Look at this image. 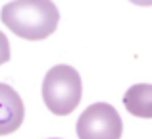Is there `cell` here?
<instances>
[{"instance_id": "cell-5", "label": "cell", "mask_w": 152, "mask_h": 139, "mask_svg": "<svg viewBox=\"0 0 152 139\" xmlns=\"http://www.w3.org/2000/svg\"><path fill=\"white\" fill-rule=\"evenodd\" d=\"M123 104L127 112L137 118H152V83H137L131 85L123 95Z\"/></svg>"}, {"instance_id": "cell-4", "label": "cell", "mask_w": 152, "mask_h": 139, "mask_svg": "<svg viewBox=\"0 0 152 139\" xmlns=\"http://www.w3.org/2000/svg\"><path fill=\"white\" fill-rule=\"evenodd\" d=\"M25 118V106L15 89L0 83V135L14 133Z\"/></svg>"}, {"instance_id": "cell-1", "label": "cell", "mask_w": 152, "mask_h": 139, "mask_svg": "<svg viewBox=\"0 0 152 139\" xmlns=\"http://www.w3.org/2000/svg\"><path fill=\"white\" fill-rule=\"evenodd\" d=\"M2 23L27 41H42L58 27L60 12L52 0H12L0 12Z\"/></svg>"}, {"instance_id": "cell-3", "label": "cell", "mask_w": 152, "mask_h": 139, "mask_svg": "<svg viewBox=\"0 0 152 139\" xmlns=\"http://www.w3.org/2000/svg\"><path fill=\"white\" fill-rule=\"evenodd\" d=\"M75 132L79 139H119L123 133V122L112 104L93 102L81 112Z\"/></svg>"}, {"instance_id": "cell-6", "label": "cell", "mask_w": 152, "mask_h": 139, "mask_svg": "<svg viewBox=\"0 0 152 139\" xmlns=\"http://www.w3.org/2000/svg\"><path fill=\"white\" fill-rule=\"evenodd\" d=\"M10 60V43H8V37L0 31V66L6 64Z\"/></svg>"}, {"instance_id": "cell-2", "label": "cell", "mask_w": 152, "mask_h": 139, "mask_svg": "<svg viewBox=\"0 0 152 139\" xmlns=\"http://www.w3.org/2000/svg\"><path fill=\"white\" fill-rule=\"evenodd\" d=\"M42 101L46 108L56 116L71 114L81 102L83 83L75 68L67 64H58L46 71L42 79Z\"/></svg>"}, {"instance_id": "cell-8", "label": "cell", "mask_w": 152, "mask_h": 139, "mask_svg": "<svg viewBox=\"0 0 152 139\" xmlns=\"http://www.w3.org/2000/svg\"><path fill=\"white\" fill-rule=\"evenodd\" d=\"M50 139H60V137H50Z\"/></svg>"}, {"instance_id": "cell-7", "label": "cell", "mask_w": 152, "mask_h": 139, "mask_svg": "<svg viewBox=\"0 0 152 139\" xmlns=\"http://www.w3.org/2000/svg\"><path fill=\"white\" fill-rule=\"evenodd\" d=\"M129 2L137 4V6H152V0H129Z\"/></svg>"}]
</instances>
